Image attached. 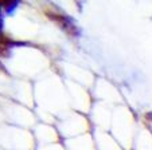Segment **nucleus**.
<instances>
[]
</instances>
